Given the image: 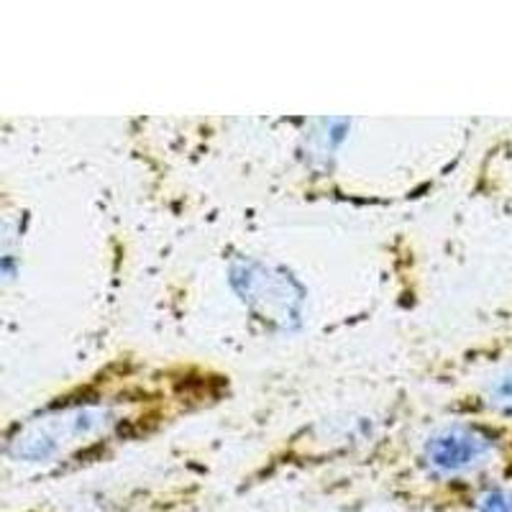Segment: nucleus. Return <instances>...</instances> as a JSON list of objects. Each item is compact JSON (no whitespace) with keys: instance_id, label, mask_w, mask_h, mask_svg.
I'll return each mask as SVG.
<instances>
[{"instance_id":"f257e3e1","label":"nucleus","mask_w":512,"mask_h":512,"mask_svg":"<svg viewBox=\"0 0 512 512\" xmlns=\"http://www.w3.org/2000/svg\"><path fill=\"white\" fill-rule=\"evenodd\" d=\"M134 423V400L93 395L57 402L18 423L6 441V459L18 466H59L75 461Z\"/></svg>"},{"instance_id":"f03ea898","label":"nucleus","mask_w":512,"mask_h":512,"mask_svg":"<svg viewBox=\"0 0 512 512\" xmlns=\"http://www.w3.org/2000/svg\"><path fill=\"white\" fill-rule=\"evenodd\" d=\"M500 459L495 433L477 423H451L428 436L420 448V466L438 484L469 487Z\"/></svg>"},{"instance_id":"20e7f679","label":"nucleus","mask_w":512,"mask_h":512,"mask_svg":"<svg viewBox=\"0 0 512 512\" xmlns=\"http://www.w3.org/2000/svg\"><path fill=\"white\" fill-rule=\"evenodd\" d=\"M466 512H512V484L477 482L466 487Z\"/></svg>"},{"instance_id":"39448f33","label":"nucleus","mask_w":512,"mask_h":512,"mask_svg":"<svg viewBox=\"0 0 512 512\" xmlns=\"http://www.w3.org/2000/svg\"><path fill=\"white\" fill-rule=\"evenodd\" d=\"M482 402L492 413L497 415H512V367L497 374L492 382L484 387Z\"/></svg>"},{"instance_id":"7ed1b4c3","label":"nucleus","mask_w":512,"mask_h":512,"mask_svg":"<svg viewBox=\"0 0 512 512\" xmlns=\"http://www.w3.org/2000/svg\"><path fill=\"white\" fill-rule=\"evenodd\" d=\"M231 285L239 292L246 308L264 326L290 331L300 326L305 308L303 287L290 274L272 262L256 256H239L231 264Z\"/></svg>"}]
</instances>
